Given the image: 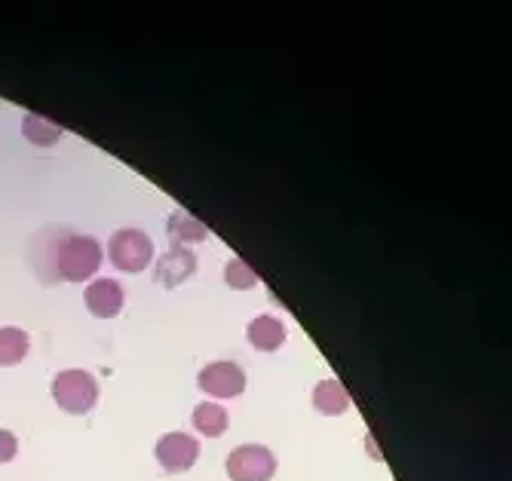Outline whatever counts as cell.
Wrapping results in <instances>:
<instances>
[{
  "mask_svg": "<svg viewBox=\"0 0 512 481\" xmlns=\"http://www.w3.org/2000/svg\"><path fill=\"white\" fill-rule=\"evenodd\" d=\"M102 267V246L99 239L92 236H83V233H74V236H65L59 249H56V270L71 279V282H83L89 279Z\"/></svg>",
  "mask_w": 512,
  "mask_h": 481,
  "instance_id": "1",
  "label": "cell"
},
{
  "mask_svg": "<svg viewBox=\"0 0 512 481\" xmlns=\"http://www.w3.org/2000/svg\"><path fill=\"white\" fill-rule=\"evenodd\" d=\"M53 399L68 414H86L99 402V380L83 368L59 371L53 380Z\"/></svg>",
  "mask_w": 512,
  "mask_h": 481,
  "instance_id": "2",
  "label": "cell"
},
{
  "mask_svg": "<svg viewBox=\"0 0 512 481\" xmlns=\"http://www.w3.org/2000/svg\"><path fill=\"white\" fill-rule=\"evenodd\" d=\"M111 264L123 273H138L145 270L154 261V243L145 230H135V227H123L111 236V246H108Z\"/></svg>",
  "mask_w": 512,
  "mask_h": 481,
  "instance_id": "3",
  "label": "cell"
},
{
  "mask_svg": "<svg viewBox=\"0 0 512 481\" xmlns=\"http://www.w3.org/2000/svg\"><path fill=\"white\" fill-rule=\"evenodd\" d=\"M276 472V457L264 445H240L227 454L230 481H270Z\"/></svg>",
  "mask_w": 512,
  "mask_h": 481,
  "instance_id": "4",
  "label": "cell"
},
{
  "mask_svg": "<svg viewBox=\"0 0 512 481\" xmlns=\"http://www.w3.org/2000/svg\"><path fill=\"white\" fill-rule=\"evenodd\" d=\"M197 383L212 399H234L246 390V371L237 362H212L200 371Z\"/></svg>",
  "mask_w": 512,
  "mask_h": 481,
  "instance_id": "5",
  "label": "cell"
},
{
  "mask_svg": "<svg viewBox=\"0 0 512 481\" xmlns=\"http://www.w3.org/2000/svg\"><path fill=\"white\" fill-rule=\"evenodd\" d=\"M160 466L166 472H184L191 469L200 457V442L194 436H188V432H166V436L157 442L154 448Z\"/></svg>",
  "mask_w": 512,
  "mask_h": 481,
  "instance_id": "6",
  "label": "cell"
},
{
  "mask_svg": "<svg viewBox=\"0 0 512 481\" xmlns=\"http://www.w3.org/2000/svg\"><path fill=\"white\" fill-rule=\"evenodd\" d=\"M123 301H126V295H123L120 282H114V279H96V282H89V288L83 292L86 310H89L92 316H99V319H114V316H120Z\"/></svg>",
  "mask_w": 512,
  "mask_h": 481,
  "instance_id": "7",
  "label": "cell"
},
{
  "mask_svg": "<svg viewBox=\"0 0 512 481\" xmlns=\"http://www.w3.org/2000/svg\"><path fill=\"white\" fill-rule=\"evenodd\" d=\"M194 270H197V255L191 249H169L163 258H157L154 276L163 288H175L188 276H194Z\"/></svg>",
  "mask_w": 512,
  "mask_h": 481,
  "instance_id": "8",
  "label": "cell"
},
{
  "mask_svg": "<svg viewBox=\"0 0 512 481\" xmlns=\"http://www.w3.org/2000/svg\"><path fill=\"white\" fill-rule=\"evenodd\" d=\"M166 236H169L172 249H188V243H203L209 236V227L184 209H175L166 221Z\"/></svg>",
  "mask_w": 512,
  "mask_h": 481,
  "instance_id": "9",
  "label": "cell"
},
{
  "mask_svg": "<svg viewBox=\"0 0 512 481\" xmlns=\"http://www.w3.org/2000/svg\"><path fill=\"white\" fill-rule=\"evenodd\" d=\"M249 344L258 350V353H273L283 347L286 341V325L279 322L276 316H258L249 322Z\"/></svg>",
  "mask_w": 512,
  "mask_h": 481,
  "instance_id": "10",
  "label": "cell"
},
{
  "mask_svg": "<svg viewBox=\"0 0 512 481\" xmlns=\"http://www.w3.org/2000/svg\"><path fill=\"white\" fill-rule=\"evenodd\" d=\"M313 405H316L319 414L335 417V414H344V411L350 408V396H347V390H344V383H341V380L329 377V380L316 383V390H313Z\"/></svg>",
  "mask_w": 512,
  "mask_h": 481,
  "instance_id": "11",
  "label": "cell"
},
{
  "mask_svg": "<svg viewBox=\"0 0 512 481\" xmlns=\"http://www.w3.org/2000/svg\"><path fill=\"white\" fill-rule=\"evenodd\" d=\"M28 356V334L19 325L0 328V365H19Z\"/></svg>",
  "mask_w": 512,
  "mask_h": 481,
  "instance_id": "12",
  "label": "cell"
},
{
  "mask_svg": "<svg viewBox=\"0 0 512 481\" xmlns=\"http://www.w3.org/2000/svg\"><path fill=\"white\" fill-rule=\"evenodd\" d=\"M227 423H230V417H227V411H224L221 405L200 402V405L194 408V429H200L203 436H209V439L224 436V432H227Z\"/></svg>",
  "mask_w": 512,
  "mask_h": 481,
  "instance_id": "13",
  "label": "cell"
},
{
  "mask_svg": "<svg viewBox=\"0 0 512 481\" xmlns=\"http://www.w3.org/2000/svg\"><path fill=\"white\" fill-rule=\"evenodd\" d=\"M22 132L31 144H40V148H50V144H56L62 138V129L46 120V117H37V114H28L25 123H22Z\"/></svg>",
  "mask_w": 512,
  "mask_h": 481,
  "instance_id": "14",
  "label": "cell"
},
{
  "mask_svg": "<svg viewBox=\"0 0 512 481\" xmlns=\"http://www.w3.org/2000/svg\"><path fill=\"white\" fill-rule=\"evenodd\" d=\"M224 279H227L230 288H240V292H246V288H255V285H258V273H255L243 258H230V261H227Z\"/></svg>",
  "mask_w": 512,
  "mask_h": 481,
  "instance_id": "15",
  "label": "cell"
},
{
  "mask_svg": "<svg viewBox=\"0 0 512 481\" xmlns=\"http://www.w3.org/2000/svg\"><path fill=\"white\" fill-rule=\"evenodd\" d=\"M19 454V442L10 429H0V463H10Z\"/></svg>",
  "mask_w": 512,
  "mask_h": 481,
  "instance_id": "16",
  "label": "cell"
}]
</instances>
